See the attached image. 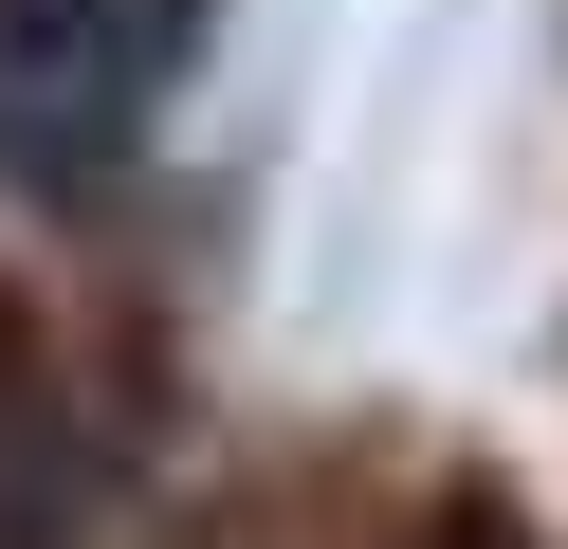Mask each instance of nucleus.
Masks as SVG:
<instances>
[{
	"label": "nucleus",
	"mask_w": 568,
	"mask_h": 549,
	"mask_svg": "<svg viewBox=\"0 0 568 549\" xmlns=\"http://www.w3.org/2000/svg\"><path fill=\"white\" fill-rule=\"evenodd\" d=\"M202 0H0V165L19 183H111L184 73Z\"/></svg>",
	"instance_id": "f257e3e1"
}]
</instances>
